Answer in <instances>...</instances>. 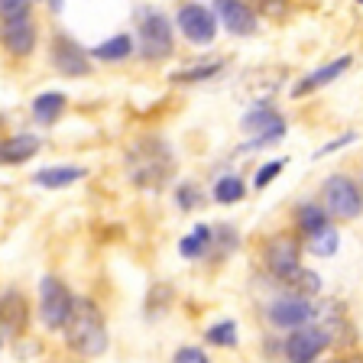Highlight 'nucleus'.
Returning <instances> with one entry per match:
<instances>
[{"label":"nucleus","mask_w":363,"mask_h":363,"mask_svg":"<svg viewBox=\"0 0 363 363\" xmlns=\"http://www.w3.org/2000/svg\"><path fill=\"white\" fill-rule=\"evenodd\" d=\"M127 175L136 189H162L172 175V152L162 140L156 136H146V140H136L127 150Z\"/></svg>","instance_id":"1"},{"label":"nucleus","mask_w":363,"mask_h":363,"mask_svg":"<svg viewBox=\"0 0 363 363\" xmlns=\"http://www.w3.org/2000/svg\"><path fill=\"white\" fill-rule=\"evenodd\" d=\"M62 331H65L68 347L84 360H94L107 350V321L91 298H75L72 318H68V325Z\"/></svg>","instance_id":"2"},{"label":"nucleus","mask_w":363,"mask_h":363,"mask_svg":"<svg viewBox=\"0 0 363 363\" xmlns=\"http://www.w3.org/2000/svg\"><path fill=\"white\" fill-rule=\"evenodd\" d=\"M136 33H140L143 59L159 62L166 55H172V26H169V20L159 10H150V7L140 10L136 13Z\"/></svg>","instance_id":"3"},{"label":"nucleus","mask_w":363,"mask_h":363,"mask_svg":"<svg viewBox=\"0 0 363 363\" xmlns=\"http://www.w3.org/2000/svg\"><path fill=\"white\" fill-rule=\"evenodd\" d=\"M75 308V295L65 289V282L55 279V276H43L39 282V318L49 331H62L72 318Z\"/></svg>","instance_id":"4"},{"label":"nucleus","mask_w":363,"mask_h":363,"mask_svg":"<svg viewBox=\"0 0 363 363\" xmlns=\"http://www.w3.org/2000/svg\"><path fill=\"white\" fill-rule=\"evenodd\" d=\"M263 263L269 269V276L282 282H292L302 272V250L292 237H269L263 247Z\"/></svg>","instance_id":"5"},{"label":"nucleus","mask_w":363,"mask_h":363,"mask_svg":"<svg viewBox=\"0 0 363 363\" xmlns=\"http://www.w3.org/2000/svg\"><path fill=\"white\" fill-rule=\"evenodd\" d=\"M49 59H52L55 72H59V75H65V78H84V75H91V55L84 52V49L72 36H65V33H59V36L52 39Z\"/></svg>","instance_id":"6"},{"label":"nucleus","mask_w":363,"mask_h":363,"mask_svg":"<svg viewBox=\"0 0 363 363\" xmlns=\"http://www.w3.org/2000/svg\"><path fill=\"white\" fill-rule=\"evenodd\" d=\"M179 30L189 43L208 45L218 36V16L208 7H201V4H185V7L179 10Z\"/></svg>","instance_id":"7"},{"label":"nucleus","mask_w":363,"mask_h":363,"mask_svg":"<svg viewBox=\"0 0 363 363\" xmlns=\"http://www.w3.org/2000/svg\"><path fill=\"white\" fill-rule=\"evenodd\" d=\"M0 43H4V49H7L10 55H16V59L33 55V49H36V43H39V30H36V23H33V16L4 20V26H0Z\"/></svg>","instance_id":"8"},{"label":"nucleus","mask_w":363,"mask_h":363,"mask_svg":"<svg viewBox=\"0 0 363 363\" xmlns=\"http://www.w3.org/2000/svg\"><path fill=\"white\" fill-rule=\"evenodd\" d=\"M325 204H328V211L337 214V218H357L363 208V198L350 179L331 175V179L325 182Z\"/></svg>","instance_id":"9"},{"label":"nucleus","mask_w":363,"mask_h":363,"mask_svg":"<svg viewBox=\"0 0 363 363\" xmlns=\"http://www.w3.org/2000/svg\"><path fill=\"white\" fill-rule=\"evenodd\" d=\"M243 130H250V133H257V140H250V150L253 146H269L276 143V140H282L286 136V121H282L276 111H269V107H257V111H250L247 117H243Z\"/></svg>","instance_id":"10"},{"label":"nucleus","mask_w":363,"mask_h":363,"mask_svg":"<svg viewBox=\"0 0 363 363\" xmlns=\"http://www.w3.org/2000/svg\"><path fill=\"white\" fill-rule=\"evenodd\" d=\"M328 347V334L321 328H295V334L286 340V357L289 363H315L321 350Z\"/></svg>","instance_id":"11"},{"label":"nucleus","mask_w":363,"mask_h":363,"mask_svg":"<svg viewBox=\"0 0 363 363\" xmlns=\"http://www.w3.org/2000/svg\"><path fill=\"white\" fill-rule=\"evenodd\" d=\"M315 318V308H311L308 298H298V295H292V298H279V302H272L269 308V321L276 328H305Z\"/></svg>","instance_id":"12"},{"label":"nucleus","mask_w":363,"mask_h":363,"mask_svg":"<svg viewBox=\"0 0 363 363\" xmlns=\"http://www.w3.org/2000/svg\"><path fill=\"white\" fill-rule=\"evenodd\" d=\"M214 10H218L227 33H234V36L257 33V13H253L243 0H214Z\"/></svg>","instance_id":"13"},{"label":"nucleus","mask_w":363,"mask_h":363,"mask_svg":"<svg viewBox=\"0 0 363 363\" xmlns=\"http://www.w3.org/2000/svg\"><path fill=\"white\" fill-rule=\"evenodd\" d=\"M43 150L36 133H13L0 140V166H23Z\"/></svg>","instance_id":"14"},{"label":"nucleus","mask_w":363,"mask_h":363,"mask_svg":"<svg viewBox=\"0 0 363 363\" xmlns=\"http://www.w3.org/2000/svg\"><path fill=\"white\" fill-rule=\"evenodd\" d=\"M30 321V302L23 292H7L0 298V334H20Z\"/></svg>","instance_id":"15"},{"label":"nucleus","mask_w":363,"mask_h":363,"mask_svg":"<svg viewBox=\"0 0 363 363\" xmlns=\"http://www.w3.org/2000/svg\"><path fill=\"white\" fill-rule=\"evenodd\" d=\"M350 68V55H340L337 62H328V65H321V68H315L311 75H305L302 82L292 88V98H305V94H311V91H318V88H325V84H331L334 78H340L344 72Z\"/></svg>","instance_id":"16"},{"label":"nucleus","mask_w":363,"mask_h":363,"mask_svg":"<svg viewBox=\"0 0 363 363\" xmlns=\"http://www.w3.org/2000/svg\"><path fill=\"white\" fill-rule=\"evenodd\" d=\"M65 107H68V98L62 91H43V94L33 101V121L43 123V127H52L55 121H62Z\"/></svg>","instance_id":"17"},{"label":"nucleus","mask_w":363,"mask_h":363,"mask_svg":"<svg viewBox=\"0 0 363 363\" xmlns=\"http://www.w3.org/2000/svg\"><path fill=\"white\" fill-rule=\"evenodd\" d=\"M78 179H84V169H78V166H49L33 175V182H36L39 189H49V191L68 189V185H75Z\"/></svg>","instance_id":"18"},{"label":"nucleus","mask_w":363,"mask_h":363,"mask_svg":"<svg viewBox=\"0 0 363 363\" xmlns=\"http://www.w3.org/2000/svg\"><path fill=\"white\" fill-rule=\"evenodd\" d=\"M133 55V39L127 33H117V36L104 39L101 45L91 49V59H101V62H123Z\"/></svg>","instance_id":"19"},{"label":"nucleus","mask_w":363,"mask_h":363,"mask_svg":"<svg viewBox=\"0 0 363 363\" xmlns=\"http://www.w3.org/2000/svg\"><path fill=\"white\" fill-rule=\"evenodd\" d=\"M340 247V234L334 230V227H318L315 234H308V250L315 253V257H334Z\"/></svg>","instance_id":"20"},{"label":"nucleus","mask_w":363,"mask_h":363,"mask_svg":"<svg viewBox=\"0 0 363 363\" xmlns=\"http://www.w3.org/2000/svg\"><path fill=\"white\" fill-rule=\"evenodd\" d=\"M211 227H204V224H198L195 230H191L189 237H182V243H179V253L182 257H189V259H198L204 253V247L211 243Z\"/></svg>","instance_id":"21"},{"label":"nucleus","mask_w":363,"mask_h":363,"mask_svg":"<svg viewBox=\"0 0 363 363\" xmlns=\"http://www.w3.org/2000/svg\"><path fill=\"white\" fill-rule=\"evenodd\" d=\"M243 195H247V189H243L240 175H224V179H218V185H214V201H220V204H234V201H240Z\"/></svg>","instance_id":"22"},{"label":"nucleus","mask_w":363,"mask_h":363,"mask_svg":"<svg viewBox=\"0 0 363 363\" xmlns=\"http://www.w3.org/2000/svg\"><path fill=\"white\" fill-rule=\"evenodd\" d=\"M220 72V62H201V65H191L185 72H175L172 82L175 84H191V82H204V78H214Z\"/></svg>","instance_id":"23"},{"label":"nucleus","mask_w":363,"mask_h":363,"mask_svg":"<svg viewBox=\"0 0 363 363\" xmlns=\"http://www.w3.org/2000/svg\"><path fill=\"white\" fill-rule=\"evenodd\" d=\"M208 344H214V347H234L237 344V325L234 321H218V325L208 328Z\"/></svg>","instance_id":"24"},{"label":"nucleus","mask_w":363,"mask_h":363,"mask_svg":"<svg viewBox=\"0 0 363 363\" xmlns=\"http://www.w3.org/2000/svg\"><path fill=\"white\" fill-rule=\"evenodd\" d=\"M328 224V214L321 211V208H315V204H305V208H298V227H302L305 234H315L318 227Z\"/></svg>","instance_id":"25"},{"label":"nucleus","mask_w":363,"mask_h":363,"mask_svg":"<svg viewBox=\"0 0 363 363\" xmlns=\"http://www.w3.org/2000/svg\"><path fill=\"white\" fill-rule=\"evenodd\" d=\"M282 169H286V159H272V162L259 166L257 175H253V185H257V189H266V185H269V182L282 172Z\"/></svg>","instance_id":"26"},{"label":"nucleus","mask_w":363,"mask_h":363,"mask_svg":"<svg viewBox=\"0 0 363 363\" xmlns=\"http://www.w3.org/2000/svg\"><path fill=\"white\" fill-rule=\"evenodd\" d=\"M33 0H0V20H16V16H30Z\"/></svg>","instance_id":"27"},{"label":"nucleus","mask_w":363,"mask_h":363,"mask_svg":"<svg viewBox=\"0 0 363 363\" xmlns=\"http://www.w3.org/2000/svg\"><path fill=\"white\" fill-rule=\"evenodd\" d=\"M172 363H208V354L201 347H182V350H175Z\"/></svg>","instance_id":"28"},{"label":"nucleus","mask_w":363,"mask_h":363,"mask_svg":"<svg viewBox=\"0 0 363 363\" xmlns=\"http://www.w3.org/2000/svg\"><path fill=\"white\" fill-rule=\"evenodd\" d=\"M292 282H295V286H298V289H302V292H305V295H308V292H311V295H315V292H318V289H321V279H318L315 272H305V269H302V272H298V276H295V279H292Z\"/></svg>","instance_id":"29"},{"label":"nucleus","mask_w":363,"mask_h":363,"mask_svg":"<svg viewBox=\"0 0 363 363\" xmlns=\"http://www.w3.org/2000/svg\"><path fill=\"white\" fill-rule=\"evenodd\" d=\"M198 201V195H195V189H191V185H185V189L179 191V204L182 208H191V204Z\"/></svg>","instance_id":"30"},{"label":"nucleus","mask_w":363,"mask_h":363,"mask_svg":"<svg viewBox=\"0 0 363 363\" xmlns=\"http://www.w3.org/2000/svg\"><path fill=\"white\" fill-rule=\"evenodd\" d=\"M253 4H257L259 10H279L286 0H253Z\"/></svg>","instance_id":"31"},{"label":"nucleus","mask_w":363,"mask_h":363,"mask_svg":"<svg viewBox=\"0 0 363 363\" xmlns=\"http://www.w3.org/2000/svg\"><path fill=\"white\" fill-rule=\"evenodd\" d=\"M49 4H52V10H55V13H59V10H62V0H49Z\"/></svg>","instance_id":"32"},{"label":"nucleus","mask_w":363,"mask_h":363,"mask_svg":"<svg viewBox=\"0 0 363 363\" xmlns=\"http://www.w3.org/2000/svg\"><path fill=\"white\" fill-rule=\"evenodd\" d=\"M334 363H354V360H334Z\"/></svg>","instance_id":"33"},{"label":"nucleus","mask_w":363,"mask_h":363,"mask_svg":"<svg viewBox=\"0 0 363 363\" xmlns=\"http://www.w3.org/2000/svg\"><path fill=\"white\" fill-rule=\"evenodd\" d=\"M360 4H363V0H360Z\"/></svg>","instance_id":"34"}]
</instances>
